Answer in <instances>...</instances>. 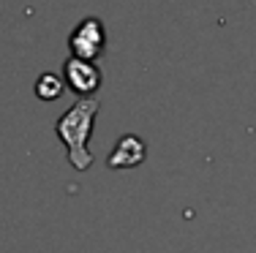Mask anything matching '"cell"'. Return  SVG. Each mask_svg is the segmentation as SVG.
Listing matches in <instances>:
<instances>
[{"mask_svg":"<svg viewBox=\"0 0 256 253\" xmlns=\"http://www.w3.org/2000/svg\"><path fill=\"white\" fill-rule=\"evenodd\" d=\"M98 98H79L63 117L54 123L58 139L66 144L68 150V161L76 172L93 166V153H90L88 142L93 136V125H96V114H98Z\"/></svg>","mask_w":256,"mask_h":253,"instance_id":"6da1fadb","label":"cell"},{"mask_svg":"<svg viewBox=\"0 0 256 253\" xmlns=\"http://www.w3.org/2000/svg\"><path fill=\"white\" fill-rule=\"evenodd\" d=\"M104 46H106V30H104V22L98 16H84L68 35L71 57L90 60V63H93V60L104 52Z\"/></svg>","mask_w":256,"mask_h":253,"instance_id":"7a4b0ae2","label":"cell"},{"mask_svg":"<svg viewBox=\"0 0 256 253\" xmlns=\"http://www.w3.org/2000/svg\"><path fill=\"white\" fill-rule=\"evenodd\" d=\"M63 82L79 98H93V93L101 87V68L90 60L68 57L63 63Z\"/></svg>","mask_w":256,"mask_h":253,"instance_id":"3957f363","label":"cell"},{"mask_svg":"<svg viewBox=\"0 0 256 253\" xmlns=\"http://www.w3.org/2000/svg\"><path fill=\"white\" fill-rule=\"evenodd\" d=\"M144 155H148L144 142L139 139L136 134H126V136H120L118 144L112 147L106 164H109V169H134L144 161Z\"/></svg>","mask_w":256,"mask_h":253,"instance_id":"277c9868","label":"cell"},{"mask_svg":"<svg viewBox=\"0 0 256 253\" xmlns=\"http://www.w3.org/2000/svg\"><path fill=\"white\" fill-rule=\"evenodd\" d=\"M63 90H66V82L60 74L46 71V74H41L38 79H36V95H38L41 101H58L60 95H63Z\"/></svg>","mask_w":256,"mask_h":253,"instance_id":"5b68a950","label":"cell"}]
</instances>
